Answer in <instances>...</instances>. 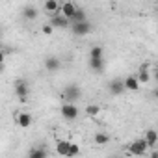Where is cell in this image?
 I'll return each mask as SVG.
<instances>
[{"label":"cell","mask_w":158,"mask_h":158,"mask_svg":"<svg viewBox=\"0 0 158 158\" xmlns=\"http://www.w3.org/2000/svg\"><path fill=\"white\" fill-rule=\"evenodd\" d=\"M89 60H104V48H102L101 45L91 47V50H89Z\"/></svg>","instance_id":"cell-17"},{"label":"cell","mask_w":158,"mask_h":158,"mask_svg":"<svg viewBox=\"0 0 158 158\" xmlns=\"http://www.w3.org/2000/svg\"><path fill=\"white\" fill-rule=\"evenodd\" d=\"M110 141V136L108 134H104V132H99V134H95V143H99V145H104V143H108Z\"/></svg>","instance_id":"cell-21"},{"label":"cell","mask_w":158,"mask_h":158,"mask_svg":"<svg viewBox=\"0 0 158 158\" xmlns=\"http://www.w3.org/2000/svg\"><path fill=\"white\" fill-rule=\"evenodd\" d=\"M54 30L56 28H61V30H65V28H69L71 26V23H69V19H65L63 15H60V13H56V15H50V23H48Z\"/></svg>","instance_id":"cell-6"},{"label":"cell","mask_w":158,"mask_h":158,"mask_svg":"<svg viewBox=\"0 0 158 158\" xmlns=\"http://www.w3.org/2000/svg\"><path fill=\"white\" fill-rule=\"evenodd\" d=\"M60 114H61L63 119L74 121V119H78V115H80V110L76 108V104H67V102H63V104L60 106Z\"/></svg>","instance_id":"cell-2"},{"label":"cell","mask_w":158,"mask_h":158,"mask_svg":"<svg viewBox=\"0 0 158 158\" xmlns=\"http://www.w3.org/2000/svg\"><path fill=\"white\" fill-rule=\"evenodd\" d=\"M4 61H6V52L0 48V63H4Z\"/></svg>","instance_id":"cell-24"},{"label":"cell","mask_w":158,"mask_h":158,"mask_svg":"<svg viewBox=\"0 0 158 158\" xmlns=\"http://www.w3.org/2000/svg\"><path fill=\"white\" fill-rule=\"evenodd\" d=\"M67 151H69V141H65V139L56 141V152H58V154L67 156Z\"/></svg>","instance_id":"cell-19"},{"label":"cell","mask_w":158,"mask_h":158,"mask_svg":"<svg viewBox=\"0 0 158 158\" xmlns=\"http://www.w3.org/2000/svg\"><path fill=\"white\" fill-rule=\"evenodd\" d=\"M76 154H80V147L76 143H69V151H67V158H73Z\"/></svg>","instance_id":"cell-22"},{"label":"cell","mask_w":158,"mask_h":158,"mask_svg":"<svg viewBox=\"0 0 158 158\" xmlns=\"http://www.w3.org/2000/svg\"><path fill=\"white\" fill-rule=\"evenodd\" d=\"M128 151H130L134 156H145V152L149 151V147H147L145 139H136V141H132V143L128 145Z\"/></svg>","instance_id":"cell-4"},{"label":"cell","mask_w":158,"mask_h":158,"mask_svg":"<svg viewBox=\"0 0 158 158\" xmlns=\"http://www.w3.org/2000/svg\"><path fill=\"white\" fill-rule=\"evenodd\" d=\"M60 67H61V60H60V58H56V56H48V58L45 60V69H47V71L54 73V71H58Z\"/></svg>","instance_id":"cell-8"},{"label":"cell","mask_w":158,"mask_h":158,"mask_svg":"<svg viewBox=\"0 0 158 158\" xmlns=\"http://www.w3.org/2000/svg\"><path fill=\"white\" fill-rule=\"evenodd\" d=\"M156 138H158V134H156L154 128H151V130L145 132V143H147L149 149H154L156 147Z\"/></svg>","instance_id":"cell-14"},{"label":"cell","mask_w":158,"mask_h":158,"mask_svg":"<svg viewBox=\"0 0 158 158\" xmlns=\"http://www.w3.org/2000/svg\"><path fill=\"white\" fill-rule=\"evenodd\" d=\"M110 93H112V95H121V93H125V86H123V80H121V78H115V80L110 82Z\"/></svg>","instance_id":"cell-11"},{"label":"cell","mask_w":158,"mask_h":158,"mask_svg":"<svg viewBox=\"0 0 158 158\" xmlns=\"http://www.w3.org/2000/svg\"><path fill=\"white\" fill-rule=\"evenodd\" d=\"M123 86H125V91H138L139 89V82L136 80V76L134 74H128L125 80H123Z\"/></svg>","instance_id":"cell-7"},{"label":"cell","mask_w":158,"mask_h":158,"mask_svg":"<svg viewBox=\"0 0 158 158\" xmlns=\"http://www.w3.org/2000/svg\"><path fill=\"white\" fill-rule=\"evenodd\" d=\"M4 69H6V67H4V63H0V73H2Z\"/></svg>","instance_id":"cell-26"},{"label":"cell","mask_w":158,"mask_h":158,"mask_svg":"<svg viewBox=\"0 0 158 158\" xmlns=\"http://www.w3.org/2000/svg\"><path fill=\"white\" fill-rule=\"evenodd\" d=\"M80 97H82V89L76 84H71L63 89V99H65L67 104H74L76 101H80Z\"/></svg>","instance_id":"cell-1"},{"label":"cell","mask_w":158,"mask_h":158,"mask_svg":"<svg viewBox=\"0 0 158 158\" xmlns=\"http://www.w3.org/2000/svg\"><path fill=\"white\" fill-rule=\"evenodd\" d=\"M60 2H58V0H47V2L43 4V8H45V11L47 13H50V15H56L58 13V10H60Z\"/></svg>","instance_id":"cell-13"},{"label":"cell","mask_w":158,"mask_h":158,"mask_svg":"<svg viewBox=\"0 0 158 158\" xmlns=\"http://www.w3.org/2000/svg\"><path fill=\"white\" fill-rule=\"evenodd\" d=\"M99 112H101V106H99V104H88V106H86V114H88L89 117L99 115Z\"/></svg>","instance_id":"cell-20"},{"label":"cell","mask_w":158,"mask_h":158,"mask_svg":"<svg viewBox=\"0 0 158 158\" xmlns=\"http://www.w3.org/2000/svg\"><path fill=\"white\" fill-rule=\"evenodd\" d=\"M76 4H73V2H63L61 6H60V10H61V15L65 17V19H71L73 15H74V11H76Z\"/></svg>","instance_id":"cell-9"},{"label":"cell","mask_w":158,"mask_h":158,"mask_svg":"<svg viewBox=\"0 0 158 158\" xmlns=\"http://www.w3.org/2000/svg\"><path fill=\"white\" fill-rule=\"evenodd\" d=\"M52 32H54V28H52L50 24H45V26H43V34H47V35H50Z\"/></svg>","instance_id":"cell-23"},{"label":"cell","mask_w":158,"mask_h":158,"mask_svg":"<svg viewBox=\"0 0 158 158\" xmlns=\"http://www.w3.org/2000/svg\"><path fill=\"white\" fill-rule=\"evenodd\" d=\"M84 21H88V17H86V11H84V10H80V8H76L74 15L69 19V23H71V24H76V23H84Z\"/></svg>","instance_id":"cell-16"},{"label":"cell","mask_w":158,"mask_h":158,"mask_svg":"<svg viewBox=\"0 0 158 158\" xmlns=\"http://www.w3.org/2000/svg\"><path fill=\"white\" fill-rule=\"evenodd\" d=\"M17 125H19L21 128H28V127L32 125V115H30L28 112H19V114H17Z\"/></svg>","instance_id":"cell-10"},{"label":"cell","mask_w":158,"mask_h":158,"mask_svg":"<svg viewBox=\"0 0 158 158\" xmlns=\"http://www.w3.org/2000/svg\"><path fill=\"white\" fill-rule=\"evenodd\" d=\"M47 156H48V151L45 147H34L28 152V158H47Z\"/></svg>","instance_id":"cell-15"},{"label":"cell","mask_w":158,"mask_h":158,"mask_svg":"<svg viewBox=\"0 0 158 158\" xmlns=\"http://www.w3.org/2000/svg\"><path fill=\"white\" fill-rule=\"evenodd\" d=\"M151 158H158V151L156 149H151Z\"/></svg>","instance_id":"cell-25"},{"label":"cell","mask_w":158,"mask_h":158,"mask_svg":"<svg viewBox=\"0 0 158 158\" xmlns=\"http://www.w3.org/2000/svg\"><path fill=\"white\" fill-rule=\"evenodd\" d=\"M93 30L91 23L89 21H84V23H76V24H71V32L78 37H82V35H88L89 32Z\"/></svg>","instance_id":"cell-3"},{"label":"cell","mask_w":158,"mask_h":158,"mask_svg":"<svg viewBox=\"0 0 158 158\" xmlns=\"http://www.w3.org/2000/svg\"><path fill=\"white\" fill-rule=\"evenodd\" d=\"M23 15H24V19H28V21H34V19L39 15V11H37V8H35V6H24V10H23Z\"/></svg>","instance_id":"cell-18"},{"label":"cell","mask_w":158,"mask_h":158,"mask_svg":"<svg viewBox=\"0 0 158 158\" xmlns=\"http://www.w3.org/2000/svg\"><path fill=\"white\" fill-rule=\"evenodd\" d=\"M136 80H138L139 84H147V82L151 80V73H149V67H147V65H141V67H139Z\"/></svg>","instance_id":"cell-12"},{"label":"cell","mask_w":158,"mask_h":158,"mask_svg":"<svg viewBox=\"0 0 158 158\" xmlns=\"http://www.w3.org/2000/svg\"><path fill=\"white\" fill-rule=\"evenodd\" d=\"M28 82L23 80V78H19V80L15 82V95L19 97L21 102H26V97H28Z\"/></svg>","instance_id":"cell-5"}]
</instances>
